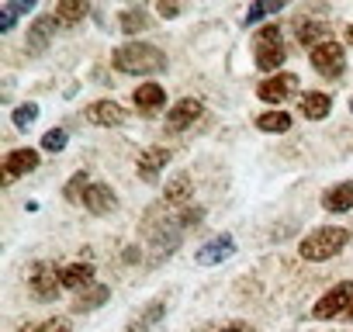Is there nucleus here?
Here are the masks:
<instances>
[{
	"label": "nucleus",
	"instance_id": "f257e3e1",
	"mask_svg": "<svg viewBox=\"0 0 353 332\" xmlns=\"http://www.w3.org/2000/svg\"><path fill=\"white\" fill-rule=\"evenodd\" d=\"M111 63H114L118 73H128V76H149V73L166 70V56L149 42H128V45L114 49Z\"/></svg>",
	"mask_w": 353,
	"mask_h": 332
},
{
	"label": "nucleus",
	"instance_id": "f03ea898",
	"mask_svg": "<svg viewBox=\"0 0 353 332\" xmlns=\"http://www.w3.org/2000/svg\"><path fill=\"white\" fill-rule=\"evenodd\" d=\"M346 242H350V232H346V229H339V225H325V229L308 232V236L301 239L298 253H301V260L322 263V260H332V256H336Z\"/></svg>",
	"mask_w": 353,
	"mask_h": 332
},
{
	"label": "nucleus",
	"instance_id": "7ed1b4c3",
	"mask_svg": "<svg viewBox=\"0 0 353 332\" xmlns=\"http://www.w3.org/2000/svg\"><path fill=\"white\" fill-rule=\"evenodd\" d=\"M284 63V42H281V28L267 25L256 32V66L263 73H274Z\"/></svg>",
	"mask_w": 353,
	"mask_h": 332
},
{
	"label": "nucleus",
	"instance_id": "20e7f679",
	"mask_svg": "<svg viewBox=\"0 0 353 332\" xmlns=\"http://www.w3.org/2000/svg\"><path fill=\"white\" fill-rule=\"evenodd\" d=\"M308 59H312L315 73L325 76V80H336V76H343V70H346V56H343V45H339V42H322V45H315Z\"/></svg>",
	"mask_w": 353,
	"mask_h": 332
},
{
	"label": "nucleus",
	"instance_id": "39448f33",
	"mask_svg": "<svg viewBox=\"0 0 353 332\" xmlns=\"http://www.w3.org/2000/svg\"><path fill=\"white\" fill-rule=\"evenodd\" d=\"M350 304H353V284L343 280V284H336L332 291H325V294L315 301L312 315H315V318H336V315H346Z\"/></svg>",
	"mask_w": 353,
	"mask_h": 332
},
{
	"label": "nucleus",
	"instance_id": "423d86ee",
	"mask_svg": "<svg viewBox=\"0 0 353 332\" xmlns=\"http://www.w3.org/2000/svg\"><path fill=\"white\" fill-rule=\"evenodd\" d=\"M28 284H32L35 298L52 301V298L59 294V287H63V270H56V263H35V270H32Z\"/></svg>",
	"mask_w": 353,
	"mask_h": 332
},
{
	"label": "nucleus",
	"instance_id": "0eeeda50",
	"mask_svg": "<svg viewBox=\"0 0 353 332\" xmlns=\"http://www.w3.org/2000/svg\"><path fill=\"white\" fill-rule=\"evenodd\" d=\"M232 253H236V239H232V236H215V239H208V242L194 253V263H198V267H215V263L229 260Z\"/></svg>",
	"mask_w": 353,
	"mask_h": 332
},
{
	"label": "nucleus",
	"instance_id": "6e6552de",
	"mask_svg": "<svg viewBox=\"0 0 353 332\" xmlns=\"http://www.w3.org/2000/svg\"><path fill=\"white\" fill-rule=\"evenodd\" d=\"M201 101H194V97H184V101H176L173 104V111L166 114V128L170 132H184V128H191L198 118H201Z\"/></svg>",
	"mask_w": 353,
	"mask_h": 332
},
{
	"label": "nucleus",
	"instance_id": "1a4fd4ad",
	"mask_svg": "<svg viewBox=\"0 0 353 332\" xmlns=\"http://www.w3.org/2000/svg\"><path fill=\"white\" fill-rule=\"evenodd\" d=\"M39 170V152L35 149H14L4 159V184H14V177Z\"/></svg>",
	"mask_w": 353,
	"mask_h": 332
},
{
	"label": "nucleus",
	"instance_id": "9d476101",
	"mask_svg": "<svg viewBox=\"0 0 353 332\" xmlns=\"http://www.w3.org/2000/svg\"><path fill=\"white\" fill-rule=\"evenodd\" d=\"M56 18L52 14H42V18H35V25L28 28V39H25V49L32 52V56H42L46 49H49V42H52V32H56Z\"/></svg>",
	"mask_w": 353,
	"mask_h": 332
},
{
	"label": "nucleus",
	"instance_id": "9b49d317",
	"mask_svg": "<svg viewBox=\"0 0 353 332\" xmlns=\"http://www.w3.org/2000/svg\"><path fill=\"white\" fill-rule=\"evenodd\" d=\"M298 87V76L294 73H277V76H270V80H263L260 87H256V94H260V101H267V104H281V101H288V94Z\"/></svg>",
	"mask_w": 353,
	"mask_h": 332
},
{
	"label": "nucleus",
	"instance_id": "f8f14e48",
	"mask_svg": "<svg viewBox=\"0 0 353 332\" xmlns=\"http://www.w3.org/2000/svg\"><path fill=\"white\" fill-rule=\"evenodd\" d=\"M166 163H170V149L152 145V149H145V152L139 156L135 170H139V177H142L145 184H152V180H159V174H163V166H166Z\"/></svg>",
	"mask_w": 353,
	"mask_h": 332
},
{
	"label": "nucleus",
	"instance_id": "ddd939ff",
	"mask_svg": "<svg viewBox=\"0 0 353 332\" xmlns=\"http://www.w3.org/2000/svg\"><path fill=\"white\" fill-rule=\"evenodd\" d=\"M83 208H87L90 215H111V211L118 208V198H114V191H111L108 184H90V191H87V198H83Z\"/></svg>",
	"mask_w": 353,
	"mask_h": 332
},
{
	"label": "nucleus",
	"instance_id": "4468645a",
	"mask_svg": "<svg viewBox=\"0 0 353 332\" xmlns=\"http://www.w3.org/2000/svg\"><path fill=\"white\" fill-rule=\"evenodd\" d=\"M87 121L90 125H101V128H111V125H121L125 121V111L114 101H94L87 107Z\"/></svg>",
	"mask_w": 353,
	"mask_h": 332
},
{
	"label": "nucleus",
	"instance_id": "2eb2a0df",
	"mask_svg": "<svg viewBox=\"0 0 353 332\" xmlns=\"http://www.w3.org/2000/svg\"><path fill=\"white\" fill-rule=\"evenodd\" d=\"M322 208H325V211H332V215H343V211H350V208H353V184L346 180V184H336V187H329V191L322 194Z\"/></svg>",
	"mask_w": 353,
	"mask_h": 332
},
{
	"label": "nucleus",
	"instance_id": "dca6fc26",
	"mask_svg": "<svg viewBox=\"0 0 353 332\" xmlns=\"http://www.w3.org/2000/svg\"><path fill=\"white\" fill-rule=\"evenodd\" d=\"M132 101H135V107L139 111H159L163 107V101H166V90L159 87V83H139L135 87V94H132Z\"/></svg>",
	"mask_w": 353,
	"mask_h": 332
},
{
	"label": "nucleus",
	"instance_id": "f3484780",
	"mask_svg": "<svg viewBox=\"0 0 353 332\" xmlns=\"http://www.w3.org/2000/svg\"><path fill=\"white\" fill-rule=\"evenodd\" d=\"M298 107H301V114H305V118L322 121V118L332 111V97H329V94H319V90H308V94H301Z\"/></svg>",
	"mask_w": 353,
	"mask_h": 332
},
{
	"label": "nucleus",
	"instance_id": "a211bd4d",
	"mask_svg": "<svg viewBox=\"0 0 353 332\" xmlns=\"http://www.w3.org/2000/svg\"><path fill=\"white\" fill-rule=\"evenodd\" d=\"M108 298H111V287H108V284H90V287H83V291L77 294L73 311H94V308H101Z\"/></svg>",
	"mask_w": 353,
	"mask_h": 332
},
{
	"label": "nucleus",
	"instance_id": "6ab92c4d",
	"mask_svg": "<svg viewBox=\"0 0 353 332\" xmlns=\"http://www.w3.org/2000/svg\"><path fill=\"white\" fill-rule=\"evenodd\" d=\"M87 11H90V8L83 4V0H63V4H56V14H52V18H56L63 28H73L77 21L87 18Z\"/></svg>",
	"mask_w": 353,
	"mask_h": 332
},
{
	"label": "nucleus",
	"instance_id": "aec40b11",
	"mask_svg": "<svg viewBox=\"0 0 353 332\" xmlns=\"http://www.w3.org/2000/svg\"><path fill=\"white\" fill-rule=\"evenodd\" d=\"M94 284V267L90 263H73L63 270V287H73V291H83Z\"/></svg>",
	"mask_w": 353,
	"mask_h": 332
},
{
	"label": "nucleus",
	"instance_id": "412c9836",
	"mask_svg": "<svg viewBox=\"0 0 353 332\" xmlns=\"http://www.w3.org/2000/svg\"><path fill=\"white\" fill-rule=\"evenodd\" d=\"M118 28H121L125 35H139V32L149 28V14H145L142 8H125V11L118 14Z\"/></svg>",
	"mask_w": 353,
	"mask_h": 332
},
{
	"label": "nucleus",
	"instance_id": "4be33fe9",
	"mask_svg": "<svg viewBox=\"0 0 353 332\" xmlns=\"http://www.w3.org/2000/svg\"><path fill=\"white\" fill-rule=\"evenodd\" d=\"M163 315H166V304H163V301H152L139 318H132V322H128V332H149L152 325H159V322H163Z\"/></svg>",
	"mask_w": 353,
	"mask_h": 332
},
{
	"label": "nucleus",
	"instance_id": "5701e85b",
	"mask_svg": "<svg viewBox=\"0 0 353 332\" xmlns=\"http://www.w3.org/2000/svg\"><path fill=\"white\" fill-rule=\"evenodd\" d=\"M191 194H194V187H191V177L188 174H181V177H173L170 184H166V205H188L191 201Z\"/></svg>",
	"mask_w": 353,
	"mask_h": 332
},
{
	"label": "nucleus",
	"instance_id": "b1692460",
	"mask_svg": "<svg viewBox=\"0 0 353 332\" xmlns=\"http://www.w3.org/2000/svg\"><path fill=\"white\" fill-rule=\"evenodd\" d=\"M298 42L315 49V45H322V42H332V39H329V28H325L322 21H305V25L298 28Z\"/></svg>",
	"mask_w": 353,
	"mask_h": 332
},
{
	"label": "nucleus",
	"instance_id": "393cba45",
	"mask_svg": "<svg viewBox=\"0 0 353 332\" xmlns=\"http://www.w3.org/2000/svg\"><path fill=\"white\" fill-rule=\"evenodd\" d=\"M32 8H35V0H14V4H4V11H0V32L8 35L14 28V18L18 14H28Z\"/></svg>",
	"mask_w": 353,
	"mask_h": 332
},
{
	"label": "nucleus",
	"instance_id": "a878e982",
	"mask_svg": "<svg viewBox=\"0 0 353 332\" xmlns=\"http://www.w3.org/2000/svg\"><path fill=\"white\" fill-rule=\"evenodd\" d=\"M256 128L260 132H288L291 128V114L288 111H267L256 118Z\"/></svg>",
	"mask_w": 353,
	"mask_h": 332
},
{
	"label": "nucleus",
	"instance_id": "bb28decb",
	"mask_svg": "<svg viewBox=\"0 0 353 332\" xmlns=\"http://www.w3.org/2000/svg\"><path fill=\"white\" fill-rule=\"evenodd\" d=\"M87 191H90V177H87L83 170H80V174H73V177L66 180V187H63L66 201H73V205H77V201H83V198H87Z\"/></svg>",
	"mask_w": 353,
	"mask_h": 332
},
{
	"label": "nucleus",
	"instance_id": "cd10ccee",
	"mask_svg": "<svg viewBox=\"0 0 353 332\" xmlns=\"http://www.w3.org/2000/svg\"><path fill=\"white\" fill-rule=\"evenodd\" d=\"M11 118H14V125L25 132V128H32V125H35V118H39V104H21Z\"/></svg>",
	"mask_w": 353,
	"mask_h": 332
},
{
	"label": "nucleus",
	"instance_id": "c85d7f7f",
	"mask_svg": "<svg viewBox=\"0 0 353 332\" xmlns=\"http://www.w3.org/2000/svg\"><path fill=\"white\" fill-rule=\"evenodd\" d=\"M42 149H46V152H63V149H66V132H63V128H49V132L42 135Z\"/></svg>",
	"mask_w": 353,
	"mask_h": 332
},
{
	"label": "nucleus",
	"instance_id": "c756f323",
	"mask_svg": "<svg viewBox=\"0 0 353 332\" xmlns=\"http://www.w3.org/2000/svg\"><path fill=\"white\" fill-rule=\"evenodd\" d=\"M281 11V0H270V4H253L250 11H246V25H256L260 18H267V14H277Z\"/></svg>",
	"mask_w": 353,
	"mask_h": 332
},
{
	"label": "nucleus",
	"instance_id": "7c9ffc66",
	"mask_svg": "<svg viewBox=\"0 0 353 332\" xmlns=\"http://www.w3.org/2000/svg\"><path fill=\"white\" fill-rule=\"evenodd\" d=\"M25 332H70V322L66 318H49V322H42L35 329H25Z\"/></svg>",
	"mask_w": 353,
	"mask_h": 332
},
{
	"label": "nucleus",
	"instance_id": "2f4dec72",
	"mask_svg": "<svg viewBox=\"0 0 353 332\" xmlns=\"http://www.w3.org/2000/svg\"><path fill=\"white\" fill-rule=\"evenodd\" d=\"M156 11H159V18H176V14H181V8H176V4H166V0H163Z\"/></svg>",
	"mask_w": 353,
	"mask_h": 332
},
{
	"label": "nucleus",
	"instance_id": "473e14b6",
	"mask_svg": "<svg viewBox=\"0 0 353 332\" xmlns=\"http://www.w3.org/2000/svg\"><path fill=\"white\" fill-rule=\"evenodd\" d=\"M222 332H253L250 325H229V329H222Z\"/></svg>",
	"mask_w": 353,
	"mask_h": 332
},
{
	"label": "nucleus",
	"instance_id": "72a5a7b5",
	"mask_svg": "<svg viewBox=\"0 0 353 332\" xmlns=\"http://www.w3.org/2000/svg\"><path fill=\"white\" fill-rule=\"evenodd\" d=\"M346 42H350V45H353V25H350V28H346Z\"/></svg>",
	"mask_w": 353,
	"mask_h": 332
},
{
	"label": "nucleus",
	"instance_id": "f704fd0d",
	"mask_svg": "<svg viewBox=\"0 0 353 332\" xmlns=\"http://www.w3.org/2000/svg\"><path fill=\"white\" fill-rule=\"evenodd\" d=\"M346 318H350V322H353V304H350V311H346Z\"/></svg>",
	"mask_w": 353,
	"mask_h": 332
},
{
	"label": "nucleus",
	"instance_id": "c9c22d12",
	"mask_svg": "<svg viewBox=\"0 0 353 332\" xmlns=\"http://www.w3.org/2000/svg\"><path fill=\"white\" fill-rule=\"evenodd\" d=\"M350 111H353V101H350Z\"/></svg>",
	"mask_w": 353,
	"mask_h": 332
}]
</instances>
